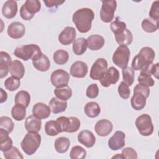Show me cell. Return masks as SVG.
Wrapping results in <instances>:
<instances>
[{
    "mask_svg": "<svg viewBox=\"0 0 159 159\" xmlns=\"http://www.w3.org/2000/svg\"><path fill=\"white\" fill-rule=\"evenodd\" d=\"M94 18L93 11L88 7H83L73 13L72 20L80 33H86L91 30Z\"/></svg>",
    "mask_w": 159,
    "mask_h": 159,
    "instance_id": "6da1fadb",
    "label": "cell"
},
{
    "mask_svg": "<svg viewBox=\"0 0 159 159\" xmlns=\"http://www.w3.org/2000/svg\"><path fill=\"white\" fill-rule=\"evenodd\" d=\"M155 57V53L151 47H142L139 53L134 57L132 61V68L137 71L142 70L153 63Z\"/></svg>",
    "mask_w": 159,
    "mask_h": 159,
    "instance_id": "7a4b0ae2",
    "label": "cell"
},
{
    "mask_svg": "<svg viewBox=\"0 0 159 159\" xmlns=\"http://www.w3.org/2000/svg\"><path fill=\"white\" fill-rule=\"evenodd\" d=\"M149 94V87L137 84L134 88V95L130 99L132 108L136 111L143 109L146 105V99Z\"/></svg>",
    "mask_w": 159,
    "mask_h": 159,
    "instance_id": "3957f363",
    "label": "cell"
},
{
    "mask_svg": "<svg viewBox=\"0 0 159 159\" xmlns=\"http://www.w3.org/2000/svg\"><path fill=\"white\" fill-rule=\"evenodd\" d=\"M42 51L40 47L36 44L23 45L17 47L14 51V55L24 61L31 59L32 61L37 59L41 54Z\"/></svg>",
    "mask_w": 159,
    "mask_h": 159,
    "instance_id": "277c9868",
    "label": "cell"
},
{
    "mask_svg": "<svg viewBox=\"0 0 159 159\" xmlns=\"http://www.w3.org/2000/svg\"><path fill=\"white\" fill-rule=\"evenodd\" d=\"M41 143V135L38 132H28L20 143V147L27 155L34 154Z\"/></svg>",
    "mask_w": 159,
    "mask_h": 159,
    "instance_id": "5b68a950",
    "label": "cell"
},
{
    "mask_svg": "<svg viewBox=\"0 0 159 159\" xmlns=\"http://www.w3.org/2000/svg\"><path fill=\"white\" fill-rule=\"evenodd\" d=\"M40 9L41 3L39 0H27L20 9V16L24 20H30Z\"/></svg>",
    "mask_w": 159,
    "mask_h": 159,
    "instance_id": "8992f818",
    "label": "cell"
},
{
    "mask_svg": "<svg viewBox=\"0 0 159 159\" xmlns=\"http://www.w3.org/2000/svg\"><path fill=\"white\" fill-rule=\"evenodd\" d=\"M130 52L126 45H119L112 55L113 63L120 68H125L129 60Z\"/></svg>",
    "mask_w": 159,
    "mask_h": 159,
    "instance_id": "52a82bcc",
    "label": "cell"
},
{
    "mask_svg": "<svg viewBox=\"0 0 159 159\" xmlns=\"http://www.w3.org/2000/svg\"><path fill=\"white\" fill-rule=\"evenodd\" d=\"M135 126L139 132L143 136H149L153 132V125L151 117L147 114H143L135 120Z\"/></svg>",
    "mask_w": 159,
    "mask_h": 159,
    "instance_id": "ba28073f",
    "label": "cell"
},
{
    "mask_svg": "<svg viewBox=\"0 0 159 159\" xmlns=\"http://www.w3.org/2000/svg\"><path fill=\"white\" fill-rule=\"evenodd\" d=\"M117 8V2L115 0H107L102 1L100 10V18L105 23L111 22L114 17V13Z\"/></svg>",
    "mask_w": 159,
    "mask_h": 159,
    "instance_id": "9c48e42d",
    "label": "cell"
},
{
    "mask_svg": "<svg viewBox=\"0 0 159 159\" xmlns=\"http://www.w3.org/2000/svg\"><path fill=\"white\" fill-rule=\"evenodd\" d=\"M57 120L60 123L61 132L68 133H73L78 131L80 127L81 122L80 119L76 117H65L60 116L57 119Z\"/></svg>",
    "mask_w": 159,
    "mask_h": 159,
    "instance_id": "30bf717a",
    "label": "cell"
},
{
    "mask_svg": "<svg viewBox=\"0 0 159 159\" xmlns=\"http://www.w3.org/2000/svg\"><path fill=\"white\" fill-rule=\"evenodd\" d=\"M69 80V73L62 69H57L53 71L50 76V81L52 85L57 88L68 86Z\"/></svg>",
    "mask_w": 159,
    "mask_h": 159,
    "instance_id": "8fae6325",
    "label": "cell"
},
{
    "mask_svg": "<svg viewBox=\"0 0 159 159\" xmlns=\"http://www.w3.org/2000/svg\"><path fill=\"white\" fill-rule=\"evenodd\" d=\"M107 61L103 58H98L93 64L90 70V78L94 80H99L107 69Z\"/></svg>",
    "mask_w": 159,
    "mask_h": 159,
    "instance_id": "7c38bea8",
    "label": "cell"
},
{
    "mask_svg": "<svg viewBox=\"0 0 159 159\" xmlns=\"http://www.w3.org/2000/svg\"><path fill=\"white\" fill-rule=\"evenodd\" d=\"M119 71L113 66L107 69L106 72L99 80L101 84L103 87L107 88L111 84H116L119 80Z\"/></svg>",
    "mask_w": 159,
    "mask_h": 159,
    "instance_id": "4fadbf2b",
    "label": "cell"
},
{
    "mask_svg": "<svg viewBox=\"0 0 159 159\" xmlns=\"http://www.w3.org/2000/svg\"><path fill=\"white\" fill-rule=\"evenodd\" d=\"M125 134L120 130L116 131L108 140V147L112 150H118L125 145Z\"/></svg>",
    "mask_w": 159,
    "mask_h": 159,
    "instance_id": "5bb4252c",
    "label": "cell"
},
{
    "mask_svg": "<svg viewBox=\"0 0 159 159\" xmlns=\"http://www.w3.org/2000/svg\"><path fill=\"white\" fill-rule=\"evenodd\" d=\"M76 37V32L73 27H66L58 35V41L63 45L73 43Z\"/></svg>",
    "mask_w": 159,
    "mask_h": 159,
    "instance_id": "9a60e30c",
    "label": "cell"
},
{
    "mask_svg": "<svg viewBox=\"0 0 159 159\" xmlns=\"http://www.w3.org/2000/svg\"><path fill=\"white\" fill-rule=\"evenodd\" d=\"M25 32L24 25L20 22H13L7 27V33L8 35L14 39L22 38Z\"/></svg>",
    "mask_w": 159,
    "mask_h": 159,
    "instance_id": "2e32d148",
    "label": "cell"
},
{
    "mask_svg": "<svg viewBox=\"0 0 159 159\" xmlns=\"http://www.w3.org/2000/svg\"><path fill=\"white\" fill-rule=\"evenodd\" d=\"M88 71V66L86 63L82 61L74 62L70 67V75L75 78H83Z\"/></svg>",
    "mask_w": 159,
    "mask_h": 159,
    "instance_id": "e0dca14e",
    "label": "cell"
},
{
    "mask_svg": "<svg viewBox=\"0 0 159 159\" xmlns=\"http://www.w3.org/2000/svg\"><path fill=\"white\" fill-rule=\"evenodd\" d=\"M112 123L107 119H101L94 125L96 133L101 137L107 136L112 131Z\"/></svg>",
    "mask_w": 159,
    "mask_h": 159,
    "instance_id": "ac0fdd59",
    "label": "cell"
},
{
    "mask_svg": "<svg viewBox=\"0 0 159 159\" xmlns=\"http://www.w3.org/2000/svg\"><path fill=\"white\" fill-rule=\"evenodd\" d=\"M78 140L86 147L91 148L96 143V137L90 130H84L78 134Z\"/></svg>",
    "mask_w": 159,
    "mask_h": 159,
    "instance_id": "d6986e66",
    "label": "cell"
},
{
    "mask_svg": "<svg viewBox=\"0 0 159 159\" xmlns=\"http://www.w3.org/2000/svg\"><path fill=\"white\" fill-rule=\"evenodd\" d=\"M51 113V109L48 106L43 102L36 103L32 108V114L40 119L48 118Z\"/></svg>",
    "mask_w": 159,
    "mask_h": 159,
    "instance_id": "ffe728a7",
    "label": "cell"
},
{
    "mask_svg": "<svg viewBox=\"0 0 159 159\" xmlns=\"http://www.w3.org/2000/svg\"><path fill=\"white\" fill-rule=\"evenodd\" d=\"M11 57L6 52H0V78L2 79L7 75L9 66L11 63Z\"/></svg>",
    "mask_w": 159,
    "mask_h": 159,
    "instance_id": "44dd1931",
    "label": "cell"
},
{
    "mask_svg": "<svg viewBox=\"0 0 159 159\" xmlns=\"http://www.w3.org/2000/svg\"><path fill=\"white\" fill-rule=\"evenodd\" d=\"M17 12V3L14 0H8L4 2L2 7V14L7 19L14 17Z\"/></svg>",
    "mask_w": 159,
    "mask_h": 159,
    "instance_id": "7402d4cb",
    "label": "cell"
},
{
    "mask_svg": "<svg viewBox=\"0 0 159 159\" xmlns=\"http://www.w3.org/2000/svg\"><path fill=\"white\" fill-rule=\"evenodd\" d=\"M24 125L28 132H39L42 127V121L34 115H30L26 118Z\"/></svg>",
    "mask_w": 159,
    "mask_h": 159,
    "instance_id": "603a6c76",
    "label": "cell"
},
{
    "mask_svg": "<svg viewBox=\"0 0 159 159\" xmlns=\"http://www.w3.org/2000/svg\"><path fill=\"white\" fill-rule=\"evenodd\" d=\"M87 46L91 50H98L102 48L104 45L105 40L100 35L93 34L89 36L86 39Z\"/></svg>",
    "mask_w": 159,
    "mask_h": 159,
    "instance_id": "cb8c5ba5",
    "label": "cell"
},
{
    "mask_svg": "<svg viewBox=\"0 0 159 159\" xmlns=\"http://www.w3.org/2000/svg\"><path fill=\"white\" fill-rule=\"evenodd\" d=\"M34 67L40 71H47L50 67V61L47 55L42 53V54L35 60L32 61Z\"/></svg>",
    "mask_w": 159,
    "mask_h": 159,
    "instance_id": "d4e9b609",
    "label": "cell"
},
{
    "mask_svg": "<svg viewBox=\"0 0 159 159\" xmlns=\"http://www.w3.org/2000/svg\"><path fill=\"white\" fill-rule=\"evenodd\" d=\"M9 73L12 76L18 79L22 78L25 74V68L23 63L18 60L12 61L9 66Z\"/></svg>",
    "mask_w": 159,
    "mask_h": 159,
    "instance_id": "484cf974",
    "label": "cell"
},
{
    "mask_svg": "<svg viewBox=\"0 0 159 159\" xmlns=\"http://www.w3.org/2000/svg\"><path fill=\"white\" fill-rule=\"evenodd\" d=\"M49 107L53 114H58L64 112L67 107V102L57 98H52L49 101Z\"/></svg>",
    "mask_w": 159,
    "mask_h": 159,
    "instance_id": "4316f807",
    "label": "cell"
},
{
    "mask_svg": "<svg viewBox=\"0 0 159 159\" xmlns=\"http://www.w3.org/2000/svg\"><path fill=\"white\" fill-rule=\"evenodd\" d=\"M13 142L9 136V133L0 128V150L2 152L11 149L13 146Z\"/></svg>",
    "mask_w": 159,
    "mask_h": 159,
    "instance_id": "83f0119b",
    "label": "cell"
},
{
    "mask_svg": "<svg viewBox=\"0 0 159 159\" xmlns=\"http://www.w3.org/2000/svg\"><path fill=\"white\" fill-rule=\"evenodd\" d=\"M44 129L46 134L49 136H55L61 132L60 124L57 120L47 121L45 124Z\"/></svg>",
    "mask_w": 159,
    "mask_h": 159,
    "instance_id": "f1b7e54d",
    "label": "cell"
},
{
    "mask_svg": "<svg viewBox=\"0 0 159 159\" xmlns=\"http://www.w3.org/2000/svg\"><path fill=\"white\" fill-rule=\"evenodd\" d=\"M115 39L118 44L122 45H129L133 40V35L132 32L127 29L124 31L114 35Z\"/></svg>",
    "mask_w": 159,
    "mask_h": 159,
    "instance_id": "f546056e",
    "label": "cell"
},
{
    "mask_svg": "<svg viewBox=\"0 0 159 159\" xmlns=\"http://www.w3.org/2000/svg\"><path fill=\"white\" fill-rule=\"evenodd\" d=\"M70 145V140L65 137H60L56 139L54 142L55 150L59 153H66Z\"/></svg>",
    "mask_w": 159,
    "mask_h": 159,
    "instance_id": "4dcf8cb0",
    "label": "cell"
},
{
    "mask_svg": "<svg viewBox=\"0 0 159 159\" xmlns=\"http://www.w3.org/2000/svg\"><path fill=\"white\" fill-rule=\"evenodd\" d=\"M85 114L90 118H94L99 116L101 112L99 105L94 101H91L86 104L84 107Z\"/></svg>",
    "mask_w": 159,
    "mask_h": 159,
    "instance_id": "1f68e13d",
    "label": "cell"
},
{
    "mask_svg": "<svg viewBox=\"0 0 159 159\" xmlns=\"http://www.w3.org/2000/svg\"><path fill=\"white\" fill-rule=\"evenodd\" d=\"M87 47L86 39L83 37L75 39L73 43V52L76 55H83L86 51Z\"/></svg>",
    "mask_w": 159,
    "mask_h": 159,
    "instance_id": "d6a6232c",
    "label": "cell"
},
{
    "mask_svg": "<svg viewBox=\"0 0 159 159\" xmlns=\"http://www.w3.org/2000/svg\"><path fill=\"white\" fill-rule=\"evenodd\" d=\"M14 102L16 104L27 107L30 102V95L26 91H20L16 93L14 98Z\"/></svg>",
    "mask_w": 159,
    "mask_h": 159,
    "instance_id": "836d02e7",
    "label": "cell"
},
{
    "mask_svg": "<svg viewBox=\"0 0 159 159\" xmlns=\"http://www.w3.org/2000/svg\"><path fill=\"white\" fill-rule=\"evenodd\" d=\"M26 107L24 106L16 104L12 108L11 115L13 119L17 121H21L25 119L26 116Z\"/></svg>",
    "mask_w": 159,
    "mask_h": 159,
    "instance_id": "e575fe53",
    "label": "cell"
},
{
    "mask_svg": "<svg viewBox=\"0 0 159 159\" xmlns=\"http://www.w3.org/2000/svg\"><path fill=\"white\" fill-rule=\"evenodd\" d=\"M69 59L68 53L63 49H59L55 51L53 55V60L55 63L59 65L65 64Z\"/></svg>",
    "mask_w": 159,
    "mask_h": 159,
    "instance_id": "d590c367",
    "label": "cell"
},
{
    "mask_svg": "<svg viewBox=\"0 0 159 159\" xmlns=\"http://www.w3.org/2000/svg\"><path fill=\"white\" fill-rule=\"evenodd\" d=\"M142 28L147 33H152L156 32L158 29V22H156L150 18H147L142 20Z\"/></svg>",
    "mask_w": 159,
    "mask_h": 159,
    "instance_id": "8d00e7d4",
    "label": "cell"
},
{
    "mask_svg": "<svg viewBox=\"0 0 159 159\" xmlns=\"http://www.w3.org/2000/svg\"><path fill=\"white\" fill-rule=\"evenodd\" d=\"M54 94L57 98L63 101H67L72 96V90L71 88L66 86L63 88H56L54 90Z\"/></svg>",
    "mask_w": 159,
    "mask_h": 159,
    "instance_id": "74e56055",
    "label": "cell"
},
{
    "mask_svg": "<svg viewBox=\"0 0 159 159\" xmlns=\"http://www.w3.org/2000/svg\"><path fill=\"white\" fill-rule=\"evenodd\" d=\"M122 78L124 82L128 86H131L134 81V70L129 66L122 69Z\"/></svg>",
    "mask_w": 159,
    "mask_h": 159,
    "instance_id": "f35d334b",
    "label": "cell"
},
{
    "mask_svg": "<svg viewBox=\"0 0 159 159\" xmlns=\"http://www.w3.org/2000/svg\"><path fill=\"white\" fill-rule=\"evenodd\" d=\"M86 150L79 145L73 147L70 153V157L71 159H83L86 157Z\"/></svg>",
    "mask_w": 159,
    "mask_h": 159,
    "instance_id": "ab89813d",
    "label": "cell"
},
{
    "mask_svg": "<svg viewBox=\"0 0 159 159\" xmlns=\"http://www.w3.org/2000/svg\"><path fill=\"white\" fill-rule=\"evenodd\" d=\"M137 81L139 84L147 87H152L155 84V81L151 75L143 71H140V73L138 76Z\"/></svg>",
    "mask_w": 159,
    "mask_h": 159,
    "instance_id": "60d3db41",
    "label": "cell"
},
{
    "mask_svg": "<svg viewBox=\"0 0 159 159\" xmlns=\"http://www.w3.org/2000/svg\"><path fill=\"white\" fill-rule=\"evenodd\" d=\"M110 28L114 35H116L124 31L127 29V25L124 22L120 20L119 17H116L115 20L111 22Z\"/></svg>",
    "mask_w": 159,
    "mask_h": 159,
    "instance_id": "b9f144b4",
    "label": "cell"
},
{
    "mask_svg": "<svg viewBox=\"0 0 159 159\" xmlns=\"http://www.w3.org/2000/svg\"><path fill=\"white\" fill-rule=\"evenodd\" d=\"M20 85V79L11 76L7 78L4 81V86L6 89L10 91H14L17 89Z\"/></svg>",
    "mask_w": 159,
    "mask_h": 159,
    "instance_id": "7bdbcfd3",
    "label": "cell"
},
{
    "mask_svg": "<svg viewBox=\"0 0 159 159\" xmlns=\"http://www.w3.org/2000/svg\"><path fill=\"white\" fill-rule=\"evenodd\" d=\"M14 127L12 120L7 116H1L0 117V128L5 130L9 134L12 132Z\"/></svg>",
    "mask_w": 159,
    "mask_h": 159,
    "instance_id": "ee69618b",
    "label": "cell"
},
{
    "mask_svg": "<svg viewBox=\"0 0 159 159\" xmlns=\"http://www.w3.org/2000/svg\"><path fill=\"white\" fill-rule=\"evenodd\" d=\"M4 157L6 159H11V158H18V159H23L24 157L22 153L20 152L19 149L16 147H12L9 150L3 152Z\"/></svg>",
    "mask_w": 159,
    "mask_h": 159,
    "instance_id": "f6af8a7d",
    "label": "cell"
},
{
    "mask_svg": "<svg viewBox=\"0 0 159 159\" xmlns=\"http://www.w3.org/2000/svg\"><path fill=\"white\" fill-rule=\"evenodd\" d=\"M149 16L150 19L158 22L159 20V1H155L153 2L150 10L149 11Z\"/></svg>",
    "mask_w": 159,
    "mask_h": 159,
    "instance_id": "bcb514c9",
    "label": "cell"
},
{
    "mask_svg": "<svg viewBox=\"0 0 159 159\" xmlns=\"http://www.w3.org/2000/svg\"><path fill=\"white\" fill-rule=\"evenodd\" d=\"M119 96L124 99H127L129 98L130 90L129 86L123 81H121L117 89Z\"/></svg>",
    "mask_w": 159,
    "mask_h": 159,
    "instance_id": "7dc6e473",
    "label": "cell"
},
{
    "mask_svg": "<svg viewBox=\"0 0 159 159\" xmlns=\"http://www.w3.org/2000/svg\"><path fill=\"white\" fill-rule=\"evenodd\" d=\"M99 94V88L97 84L93 83L89 84L86 90V95L88 98L90 99L96 98Z\"/></svg>",
    "mask_w": 159,
    "mask_h": 159,
    "instance_id": "c3c4849f",
    "label": "cell"
},
{
    "mask_svg": "<svg viewBox=\"0 0 159 159\" xmlns=\"http://www.w3.org/2000/svg\"><path fill=\"white\" fill-rule=\"evenodd\" d=\"M141 71H143L149 74L150 75H153L157 79H158L159 75V63H152Z\"/></svg>",
    "mask_w": 159,
    "mask_h": 159,
    "instance_id": "681fc988",
    "label": "cell"
},
{
    "mask_svg": "<svg viewBox=\"0 0 159 159\" xmlns=\"http://www.w3.org/2000/svg\"><path fill=\"white\" fill-rule=\"evenodd\" d=\"M121 154L122 155L124 158L127 159H137V153L132 147H125L122 150Z\"/></svg>",
    "mask_w": 159,
    "mask_h": 159,
    "instance_id": "f907efd6",
    "label": "cell"
},
{
    "mask_svg": "<svg viewBox=\"0 0 159 159\" xmlns=\"http://www.w3.org/2000/svg\"><path fill=\"white\" fill-rule=\"evenodd\" d=\"M43 2L45 4V6L48 8L57 7L58 6L62 4L65 2V1H59V0H44Z\"/></svg>",
    "mask_w": 159,
    "mask_h": 159,
    "instance_id": "816d5d0a",
    "label": "cell"
},
{
    "mask_svg": "<svg viewBox=\"0 0 159 159\" xmlns=\"http://www.w3.org/2000/svg\"><path fill=\"white\" fill-rule=\"evenodd\" d=\"M0 91H1L0 102L2 103V102L6 101L7 98V93L5 91H4L2 88H0Z\"/></svg>",
    "mask_w": 159,
    "mask_h": 159,
    "instance_id": "f5cc1de1",
    "label": "cell"
},
{
    "mask_svg": "<svg viewBox=\"0 0 159 159\" xmlns=\"http://www.w3.org/2000/svg\"><path fill=\"white\" fill-rule=\"evenodd\" d=\"M112 158H124L122 154H119V153H117V155L113 156L112 157Z\"/></svg>",
    "mask_w": 159,
    "mask_h": 159,
    "instance_id": "db71d44e",
    "label": "cell"
}]
</instances>
